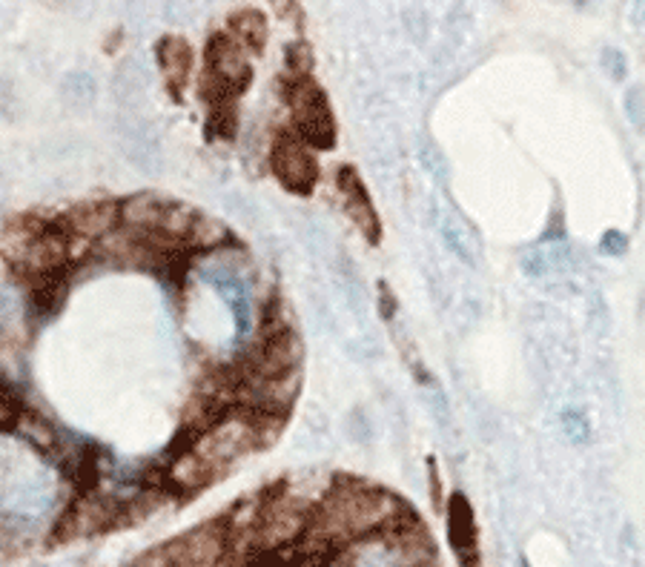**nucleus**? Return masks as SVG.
<instances>
[{"instance_id": "11", "label": "nucleus", "mask_w": 645, "mask_h": 567, "mask_svg": "<svg viewBox=\"0 0 645 567\" xmlns=\"http://www.w3.org/2000/svg\"><path fill=\"white\" fill-rule=\"evenodd\" d=\"M109 92L118 104V112H138V106L147 95V72L141 61L127 58L115 66L112 81H109Z\"/></svg>"}, {"instance_id": "8", "label": "nucleus", "mask_w": 645, "mask_h": 567, "mask_svg": "<svg viewBox=\"0 0 645 567\" xmlns=\"http://www.w3.org/2000/svg\"><path fill=\"white\" fill-rule=\"evenodd\" d=\"M336 181H339V192H342L344 210L350 215V221L365 232L370 241H379L382 227H379L376 210H373V204H370V198H367L365 184H362V178L356 175V169L342 167L339 169V175H336Z\"/></svg>"}, {"instance_id": "15", "label": "nucleus", "mask_w": 645, "mask_h": 567, "mask_svg": "<svg viewBox=\"0 0 645 567\" xmlns=\"http://www.w3.org/2000/svg\"><path fill=\"white\" fill-rule=\"evenodd\" d=\"M23 407H26V401H23L18 384L6 376V373H0V433H12L15 430Z\"/></svg>"}, {"instance_id": "6", "label": "nucleus", "mask_w": 645, "mask_h": 567, "mask_svg": "<svg viewBox=\"0 0 645 567\" xmlns=\"http://www.w3.org/2000/svg\"><path fill=\"white\" fill-rule=\"evenodd\" d=\"M448 542L459 567H479V530L473 519L471 502L462 493H453L448 502Z\"/></svg>"}, {"instance_id": "4", "label": "nucleus", "mask_w": 645, "mask_h": 567, "mask_svg": "<svg viewBox=\"0 0 645 567\" xmlns=\"http://www.w3.org/2000/svg\"><path fill=\"white\" fill-rule=\"evenodd\" d=\"M115 135L121 152L138 172H158L164 167V152H161V138L150 121H144L138 112H118L115 118Z\"/></svg>"}, {"instance_id": "16", "label": "nucleus", "mask_w": 645, "mask_h": 567, "mask_svg": "<svg viewBox=\"0 0 645 567\" xmlns=\"http://www.w3.org/2000/svg\"><path fill=\"white\" fill-rule=\"evenodd\" d=\"M559 427H562V436L571 444H588L591 441V421L585 416V410L574 407V404L559 413Z\"/></svg>"}, {"instance_id": "20", "label": "nucleus", "mask_w": 645, "mask_h": 567, "mask_svg": "<svg viewBox=\"0 0 645 567\" xmlns=\"http://www.w3.org/2000/svg\"><path fill=\"white\" fill-rule=\"evenodd\" d=\"M600 66H602V72H605L611 81H617V84L628 78V58H625L623 49L605 46L600 55Z\"/></svg>"}, {"instance_id": "7", "label": "nucleus", "mask_w": 645, "mask_h": 567, "mask_svg": "<svg viewBox=\"0 0 645 567\" xmlns=\"http://www.w3.org/2000/svg\"><path fill=\"white\" fill-rule=\"evenodd\" d=\"M172 204V198L161 195V192H132L127 198L118 201V218H121V227H127L132 232H158L161 230V221H164V212Z\"/></svg>"}, {"instance_id": "17", "label": "nucleus", "mask_w": 645, "mask_h": 567, "mask_svg": "<svg viewBox=\"0 0 645 567\" xmlns=\"http://www.w3.org/2000/svg\"><path fill=\"white\" fill-rule=\"evenodd\" d=\"M64 98L66 104L84 109L95 101V81L86 75V72H75V75H66L64 81Z\"/></svg>"}, {"instance_id": "22", "label": "nucleus", "mask_w": 645, "mask_h": 567, "mask_svg": "<svg viewBox=\"0 0 645 567\" xmlns=\"http://www.w3.org/2000/svg\"><path fill=\"white\" fill-rule=\"evenodd\" d=\"M631 247V241H628V235L620 230H605L600 238V252L605 258H620L625 255Z\"/></svg>"}, {"instance_id": "14", "label": "nucleus", "mask_w": 645, "mask_h": 567, "mask_svg": "<svg viewBox=\"0 0 645 567\" xmlns=\"http://www.w3.org/2000/svg\"><path fill=\"white\" fill-rule=\"evenodd\" d=\"M238 46L244 49H261L264 41H267V23L264 18L253 12V9H244V12H236L230 18V32H227Z\"/></svg>"}, {"instance_id": "23", "label": "nucleus", "mask_w": 645, "mask_h": 567, "mask_svg": "<svg viewBox=\"0 0 645 567\" xmlns=\"http://www.w3.org/2000/svg\"><path fill=\"white\" fill-rule=\"evenodd\" d=\"M21 112V101H18V89L12 86V81L0 78V115L6 121H15Z\"/></svg>"}, {"instance_id": "13", "label": "nucleus", "mask_w": 645, "mask_h": 567, "mask_svg": "<svg viewBox=\"0 0 645 567\" xmlns=\"http://www.w3.org/2000/svg\"><path fill=\"white\" fill-rule=\"evenodd\" d=\"M230 244V230L224 227V221H218L213 215L198 212L193 230L187 235V250L195 252H215Z\"/></svg>"}, {"instance_id": "25", "label": "nucleus", "mask_w": 645, "mask_h": 567, "mask_svg": "<svg viewBox=\"0 0 645 567\" xmlns=\"http://www.w3.org/2000/svg\"><path fill=\"white\" fill-rule=\"evenodd\" d=\"M631 23L645 29V0H631Z\"/></svg>"}, {"instance_id": "5", "label": "nucleus", "mask_w": 645, "mask_h": 567, "mask_svg": "<svg viewBox=\"0 0 645 567\" xmlns=\"http://www.w3.org/2000/svg\"><path fill=\"white\" fill-rule=\"evenodd\" d=\"M49 224L55 230L64 232V235L84 238L89 244H98L104 235L121 227L118 201H84V204H75L72 210H66L61 218H55Z\"/></svg>"}, {"instance_id": "18", "label": "nucleus", "mask_w": 645, "mask_h": 567, "mask_svg": "<svg viewBox=\"0 0 645 567\" xmlns=\"http://www.w3.org/2000/svg\"><path fill=\"white\" fill-rule=\"evenodd\" d=\"M419 161H422V167L428 169V175L436 181V184H448V181H451L448 158L442 155V149L436 147V144L425 141V144L419 147Z\"/></svg>"}, {"instance_id": "19", "label": "nucleus", "mask_w": 645, "mask_h": 567, "mask_svg": "<svg viewBox=\"0 0 645 567\" xmlns=\"http://www.w3.org/2000/svg\"><path fill=\"white\" fill-rule=\"evenodd\" d=\"M623 112L628 124L637 132H645V92L643 86H631L623 95Z\"/></svg>"}, {"instance_id": "9", "label": "nucleus", "mask_w": 645, "mask_h": 567, "mask_svg": "<svg viewBox=\"0 0 645 567\" xmlns=\"http://www.w3.org/2000/svg\"><path fill=\"white\" fill-rule=\"evenodd\" d=\"M18 439L26 444V447H32V450H38L43 456H55V459H61V453H64V436H61V430L52 424V421L43 416L41 410H35V407H23L21 419L15 424V430H12Z\"/></svg>"}, {"instance_id": "12", "label": "nucleus", "mask_w": 645, "mask_h": 567, "mask_svg": "<svg viewBox=\"0 0 645 567\" xmlns=\"http://www.w3.org/2000/svg\"><path fill=\"white\" fill-rule=\"evenodd\" d=\"M155 52H158V66H161V75L167 81V89L178 95V89L187 84V75H190V66H193L190 43L178 38V35H167V38L158 41Z\"/></svg>"}, {"instance_id": "21", "label": "nucleus", "mask_w": 645, "mask_h": 567, "mask_svg": "<svg viewBox=\"0 0 645 567\" xmlns=\"http://www.w3.org/2000/svg\"><path fill=\"white\" fill-rule=\"evenodd\" d=\"M522 273L531 275V278H542V275L551 273V261H548V250H528L519 261Z\"/></svg>"}, {"instance_id": "1", "label": "nucleus", "mask_w": 645, "mask_h": 567, "mask_svg": "<svg viewBox=\"0 0 645 567\" xmlns=\"http://www.w3.org/2000/svg\"><path fill=\"white\" fill-rule=\"evenodd\" d=\"M402 513L405 507L382 487L344 479L333 484L322 496V502L310 510V525L304 536L316 547V553H322L376 536L393 525Z\"/></svg>"}, {"instance_id": "3", "label": "nucleus", "mask_w": 645, "mask_h": 567, "mask_svg": "<svg viewBox=\"0 0 645 567\" xmlns=\"http://www.w3.org/2000/svg\"><path fill=\"white\" fill-rule=\"evenodd\" d=\"M270 167L273 175L279 178V184L296 195H307L319 181V164L310 144H304L296 132L279 135V141L273 144L270 152Z\"/></svg>"}, {"instance_id": "2", "label": "nucleus", "mask_w": 645, "mask_h": 567, "mask_svg": "<svg viewBox=\"0 0 645 567\" xmlns=\"http://www.w3.org/2000/svg\"><path fill=\"white\" fill-rule=\"evenodd\" d=\"M290 109H293V121H296V135L304 144L322 149L333 144L336 126H333L330 106H327L322 89L313 84L310 78H293Z\"/></svg>"}, {"instance_id": "10", "label": "nucleus", "mask_w": 645, "mask_h": 567, "mask_svg": "<svg viewBox=\"0 0 645 567\" xmlns=\"http://www.w3.org/2000/svg\"><path fill=\"white\" fill-rule=\"evenodd\" d=\"M436 230H439L442 247L451 252L456 261H462L465 267H476L479 264V241H476L471 227L456 212H436Z\"/></svg>"}, {"instance_id": "24", "label": "nucleus", "mask_w": 645, "mask_h": 567, "mask_svg": "<svg viewBox=\"0 0 645 567\" xmlns=\"http://www.w3.org/2000/svg\"><path fill=\"white\" fill-rule=\"evenodd\" d=\"M542 241H545V244H559V241H565V215L559 210L551 215L548 230L542 232Z\"/></svg>"}]
</instances>
